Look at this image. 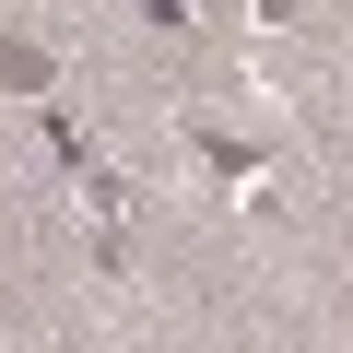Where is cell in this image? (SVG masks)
<instances>
[{
  "instance_id": "obj_1",
  "label": "cell",
  "mask_w": 353,
  "mask_h": 353,
  "mask_svg": "<svg viewBox=\"0 0 353 353\" xmlns=\"http://www.w3.org/2000/svg\"><path fill=\"white\" fill-rule=\"evenodd\" d=\"M0 83H12V94H48V83H59V59H48L36 36H12V48H0Z\"/></svg>"
}]
</instances>
